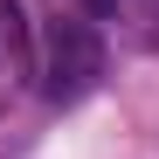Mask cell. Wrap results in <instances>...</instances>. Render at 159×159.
Wrapping results in <instances>:
<instances>
[{
	"instance_id": "6da1fadb",
	"label": "cell",
	"mask_w": 159,
	"mask_h": 159,
	"mask_svg": "<svg viewBox=\"0 0 159 159\" xmlns=\"http://www.w3.org/2000/svg\"><path fill=\"white\" fill-rule=\"evenodd\" d=\"M35 76H42V97L48 104H83L104 83V35L90 28L83 14H48Z\"/></svg>"
},
{
	"instance_id": "7a4b0ae2",
	"label": "cell",
	"mask_w": 159,
	"mask_h": 159,
	"mask_svg": "<svg viewBox=\"0 0 159 159\" xmlns=\"http://www.w3.org/2000/svg\"><path fill=\"white\" fill-rule=\"evenodd\" d=\"M21 76H28V21L14 0H0V83L14 90Z\"/></svg>"
},
{
	"instance_id": "3957f363",
	"label": "cell",
	"mask_w": 159,
	"mask_h": 159,
	"mask_svg": "<svg viewBox=\"0 0 159 159\" xmlns=\"http://www.w3.org/2000/svg\"><path fill=\"white\" fill-rule=\"evenodd\" d=\"M83 14H97V21H125V14H139L145 0H76Z\"/></svg>"
}]
</instances>
